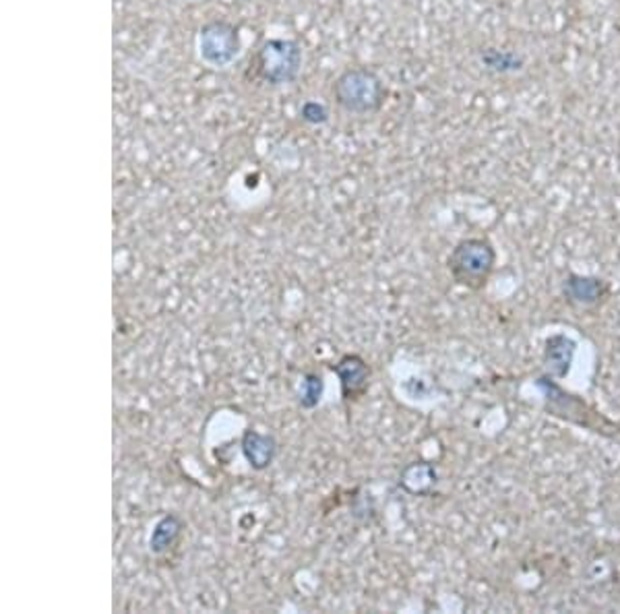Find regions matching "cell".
I'll list each match as a JSON object with an SVG mask.
<instances>
[{"instance_id":"cell-1","label":"cell","mask_w":620,"mask_h":614,"mask_svg":"<svg viewBox=\"0 0 620 614\" xmlns=\"http://www.w3.org/2000/svg\"><path fill=\"white\" fill-rule=\"evenodd\" d=\"M331 96L341 110L356 116L377 114L387 102V85L375 68L350 67L338 75L331 85Z\"/></svg>"},{"instance_id":"cell-2","label":"cell","mask_w":620,"mask_h":614,"mask_svg":"<svg viewBox=\"0 0 620 614\" xmlns=\"http://www.w3.org/2000/svg\"><path fill=\"white\" fill-rule=\"evenodd\" d=\"M250 68L255 71V77L267 85L292 84L302 68V46L288 37L265 40L252 56Z\"/></svg>"},{"instance_id":"cell-3","label":"cell","mask_w":620,"mask_h":614,"mask_svg":"<svg viewBox=\"0 0 620 614\" xmlns=\"http://www.w3.org/2000/svg\"><path fill=\"white\" fill-rule=\"evenodd\" d=\"M492 265H495V249L489 240L482 238L464 240L449 255V271L455 283L470 290H480L489 282Z\"/></svg>"},{"instance_id":"cell-4","label":"cell","mask_w":620,"mask_h":614,"mask_svg":"<svg viewBox=\"0 0 620 614\" xmlns=\"http://www.w3.org/2000/svg\"><path fill=\"white\" fill-rule=\"evenodd\" d=\"M199 50L201 59L211 67H226L236 59L240 52V36L236 25L215 19L205 23L199 34Z\"/></svg>"},{"instance_id":"cell-5","label":"cell","mask_w":620,"mask_h":614,"mask_svg":"<svg viewBox=\"0 0 620 614\" xmlns=\"http://www.w3.org/2000/svg\"><path fill=\"white\" fill-rule=\"evenodd\" d=\"M333 375L339 379L341 400L346 403L358 402L370 385V366L358 354H346L338 363L331 364Z\"/></svg>"},{"instance_id":"cell-6","label":"cell","mask_w":620,"mask_h":614,"mask_svg":"<svg viewBox=\"0 0 620 614\" xmlns=\"http://www.w3.org/2000/svg\"><path fill=\"white\" fill-rule=\"evenodd\" d=\"M240 451H242L246 464L255 472H263L275 461L277 441L274 435L258 433V430H244L240 439Z\"/></svg>"},{"instance_id":"cell-7","label":"cell","mask_w":620,"mask_h":614,"mask_svg":"<svg viewBox=\"0 0 620 614\" xmlns=\"http://www.w3.org/2000/svg\"><path fill=\"white\" fill-rule=\"evenodd\" d=\"M182 530H185V522L176 513H163L154 525V531L149 536V553L160 556L166 554L170 548L176 546V542L180 540Z\"/></svg>"},{"instance_id":"cell-8","label":"cell","mask_w":620,"mask_h":614,"mask_svg":"<svg viewBox=\"0 0 620 614\" xmlns=\"http://www.w3.org/2000/svg\"><path fill=\"white\" fill-rule=\"evenodd\" d=\"M480 62L486 71L497 75L517 73L525 67V56L515 52V50H501V48H484L480 52Z\"/></svg>"},{"instance_id":"cell-9","label":"cell","mask_w":620,"mask_h":614,"mask_svg":"<svg viewBox=\"0 0 620 614\" xmlns=\"http://www.w3.org/2000/svg\"><path fill=\"white\" fill-rule=\"evenodd\" d=\"M322 391H325V381H322L321 375H316V372H306L305 381H302L300 387V408L302 410H314L319 406Z\"/></svg>"},{"instance_id":"cell-10","label":"cell","mask_w":620,"mask_h":614,"mask_svg":"<svg viewBox=\"0 0 620 614\" xmlns=\"http://www.w3.org/2000/svg\"><path fill=\"white\" fill-rule=\"evenodd\" d=\"M300 118L308 124H325L329 120V108L321 102H314V100H308L300 108Z\"/></svg>"}]
</instances>
